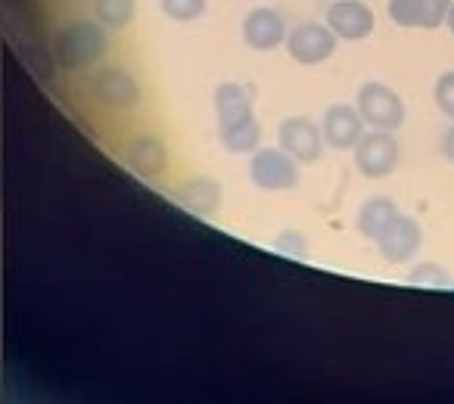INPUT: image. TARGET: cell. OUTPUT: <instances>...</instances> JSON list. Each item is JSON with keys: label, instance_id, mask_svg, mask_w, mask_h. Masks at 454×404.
I'll return each instance as SVG.
<instances>
[{"label": "cell", "instance_id": "cell-3", "mask_svg": "<svg viewBox=\"0 0 454 404\" xmlns=\"http://www.w3.org/2000/svg\"><path fill=\"white\" fill-rule=\"evenodd\" d=\"M90 97L106 109H134L140 103V84L131 72L106 66L90 75Z\"/></svg>", "mask_w": 454, "mask_h": 404}, {"label": "cell", "instance_id": "cell-20", "mask_svg": "<svg viewBox=\"0 0 454 404\" xmlns=\"http://www.w3.org/2000/svg\"><path fill=\"white\" fill-rule=\"evenodd\" d=\"M442 150H445V156L454 162V125L445 131V140H442Z\"/></svg>", "mask_w": 454, "mask_h": 404}, {"label": "cell", "instance_id": "cell-19", "mask_svg": "<svg viewBox=\"0 0 454 404\" xmlns=\"http://www.w3.org/2000/svg\"><path fill=\"white\" fill-rule=\"evenodd\" d=\"M433 97H435V106H439L448 119H454V72L439 75V82H435V88H433Z\"/></svg>", "mask_w": 454, "mask_h": 404}, {"label": "cell", "instance_id": "cell-2", "mask_svg": "<svg viewBox=\"0 0 454 404\" xmlns=\"http://www.w3.org/2000/svg\"><path fill=\"white\" fill-rule=\"evenodd\" d=\"M364 119V125H371L373 131H395L398 125H404V103L389 84L367 82L358 90V106H355Z\"/></svg>", "mask_w": 454, "mask_h": 404}, {"label": "cell", "instance_id": "cell-8", "mask_svg": "<svg viewBox=\"0 0 454 404\" xmlns=\"http://www.w3.org/2000/svg\"><path fill=\"white\" fill-rule=\"evenodd\" d=\"M286 19L271 7H255L243 19V41H247L249 50H278L280 44H286Z\"/></svg>", "mask_w": 454, "mask_h": 404}, {"label": "cell", "instance_id": "cell-13", "mask_svg": "<svg viewBox=\"0 0 454 404\" xmlns=\"http://www.w3.org/2000/svg\"><path fill=\"white\" fill-rule=\"evenodd\" d=\"M215 113H218L221 131L247 125V121H255L253 97H249V90L237 82H224L215 88Z\"/></svg>", "mask_w": 454, "mask_h": 404}, {"label": "cell", "instance_id": "cell-5", "mask_svg": "<svg viewBox=\"0 0 454 404\" xmlns=\"http://www.w3.org/2000/svg\"><path fill=\"white\" fill-rule=\"evenodd\" d=\"M355 165L364 177H389L398 165V144L389 131H371L355 146Z\"/></svg>", "mask_w": 454, "mask_h": 404}, {"label": "cell", "instance_id": "cell-6", "mask_svg": "<svg viewBox=\"0 0 454 404\" xmlns=\"http://www.w3.org/2000/svg\"><path fill=\"white\" fill-rule=\"evenodd\" d=\"M249 177L255 187L262 190H290L299 183V168L296 159L284 150H259L249 165Z\"/></svg>", "mask_w": 454, "mask_h": 404}, {"label": "cell", "instance_id": "cell-10", "mask_svg": "<svg viewBox=\"0 0 454 404\" xmlns=\"http://www.w3.org/2000/svg\"><path fill=\"white\" fill-rule=\"evenodd\" d=\"M324 140H327L333 150H355L364 137V119L355 106L348 103H336L324 113Z\"/></svg>", "mask_w": 454, "mask_h": 404}, {"label": "cell", "instance_id": "cell-12", "mask_svg": "<svg viewBox=\"0 0 454 404\" xmlns=\"http://www.w3.org/2000/svg\"><path fill=\"white\" fill-rule=\"evenodd\" d=\"M377 246H380V255H383L389 265H402V261H408L411 255L420 249V224H417L414 218L398 215L395 221L380 234Z\"/></svg>", "mask_w": 454, "mask_h": 404}, {"label": "cell", "instance_id": "cell-16", "mask_svg": "<svg viewBox=\"0 0 454 404\" xmlns=\"http://www.w3.org/2000/svg\"><path fill=\"white\" fill-rule=\"evenodd\" d=\"M181 199L187 209L196 212V215H212L221 202V187L215 181L200 177V181H190L187 187L181 190Z\"/></svg>", "mask_w": 454, "mask_h": 404}, {"label": "cell", "instance_id": "cell-9", "mask_svg": "<svg viewBox=\"0 0 454 404\" xmlns=\"http://www.w3.org/2000/svg\"><path fill=\"white\" fill-rule=\"evenodd\" d=\"M278 137H280V150L290 152L296 162H317V159H321L324 134L311 119L293 115V119L280 121Z\"/></svg>", "mask_w": 454, "mask_h": 404}, {"label": "cell", "instance_id": "cell-1", "mask_svg": "<svg viewBox=\"0 0 454 404\" xmlns=\"http://www.w3.org/2000/svg\"><path fill=\"white\" fill-rule=\"evenodd\" d=\"M106 47H109L106 26L90 22V19L66 22V26L53 35V57L69 72L90 69V66L106 53Z\"/></svg>", "mask_w": 454, "mask_h": 404}, {"label": "cell", "instance_id": "cell-21", "mask_svg": "<svg viewBox=\"0 0 454 404\" xmlns=\"http://www.w3.org/2000/svg\"><path fill=\"white\" fill-rule=\"evenodd\" d=\"M445 26H448V32L454 35V0H451V10H448V19H445Z\"/></svg>", "mask_w": 454, "mask_h": 404}, {"label": "cell", "instance_id": "cell-17", "mask_svg": "<svg viewBox=\"0 0 454 404\" xmlns=\"http://www.w3.org/2000/svg\"><path fill=\"white\" fill-rule=\"evenodd\" d=\"M94 16L106 28H125L137 16V0H94Z\"/></svg>", "mask_w": 454, "mask_h": 404}, {"label": "cell", "instance_id": "cell-15", "mask_svg": "<svg viewBox=\"0 0 454 404\" xmlns=\"http://www.w3.org/2000/svg\"><path fill=\"white\" fill-rule=\"evenodd\" d=\"M128 165H131L137 175L153 177L156 171L165 168V150L156 137L144 134V137H134L131 146H128Z\"/></svg>", "mask_w": 454, "mask_h": 404}, {"label": "cell", "instance_id": "cell-7", "mask_svg": "<svg viewBox=\"0 0 454 404\" xmlns=\"http://www.w3.org/2000/svg\"><path fill=\"white\" fill-rule=\"evenodd\" d=\"M324 26L340 41H364L373 32L377 19H373V10L367 4H361V0H336L327 7V22Z\"/></svg>", "mask_w": 454, "mask_h": 404}, {"label": "cell", "instance_id": "cell-11", "mask_svg": "<svg viewBox=\"0 0 454 404\" xmlns=\"http://www.w3.org/2000/svg\"><path fill=\"white\" fill-rule=\"evenodd\" d=\"M451 0H389V19L402 28L445 26Z\"/></svg>", "mask_w": 454, "mask_h": 404}, {"label": "cell", "instance_id": "cell-4", "mask_svg": "<svg viewBox=\"0 0 454 404\" xmlns=\"http://www.w3.org/2000/svg\"><path fill=\"white\" fill-rule=\"evenodd\" d=\"M336 35L330 32L324 22H302L290 32L286 38V50L296 63L302 66H317V63H327L330 57L336 53Z\"/></svg>", "mask_w": 454, "mask_h": 404}, {"label": "cell", "instance_id": "cell-14", "mask_svg": "<svg viewBox=\"0 0 454 404\" xmlns=\"http://www.w3.org/2000/svg\"><path fill=\"white\" fill-rule=\"evenodd\" d=\"M395 218H398L395 202L386 199V196H373V199H367L358 212L361 237H367V240H380V234H383Z\"/></svg>", "mask_w": 454, "mask_h": 404}, {"label": "cell", "instance_id": "cell-18", "mask_svg": "<svg viewBox=\"0 0 454 404\" xmlns=\"http://www.w3.org/2000/svg\"><path fill=\"white\" fill-rule=\"evenodd\" d=\"M159 7L175 22H196L208 10V0H159Z\"/></svg>", "mask_w": 454, "mask_h": 404}]
</instances>
